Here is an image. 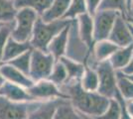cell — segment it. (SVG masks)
I'll list each match as a JSON object with an SVG mask.
<instances>
[{
	"label": "cell",
	"instance_id": "obj_1",
	"mask_svg": "<svg viewBox=\"0 0 133 119\" xmlns=\"http://www.w3.org/2000/svg\"><path fill=\"white\" fill-rule=\"evenodd\" d=\"M60 89L77 111L94 118L104 113L110 103V99L101 95L98 91L84 90L81 85V80L66 81Z\"/></svg>",
	"mask_w": 133,
	"mask_h": 119
},
{
	"label": "cell",
	"instance_id": "obj_2",
	"mask_svg": "<svg viewBox=\"0 0 133 119\" xmlns=\"http://www.w3.org/2000/svg\"><path fill=\"white\" fill-rule=\"evenodd\" d=\"M72 21L61 19L53 22H45L41 17L37 20L35 28H34L33 36L30 41L33 49L40 50L48 53V47L60 32H62Z\"/></svg>",
	"mask_w": 133,
	"mask_h": 119
},
{
	"label": "cell",
	"instance_id": "obj_3",
	"mask_svg": "<svg viewBox=\"0 0 133 119\" xmlns=\"http://www.w3.org/2000/svg\"><path fill=\"white\" fill-rule=\"evenodd\" d=\"M39 17V15L31 9H19L15 17V25L12 30L11 37L18 42H30Z\"/></svg>",
	"mask_w": 133,
	"mask_h": 119
},
{
	"label": "cell",
	"instance_id": "obj_4",
	"mask_svg": "<svg viewBox=\"0 0 133 119\" xmlns=\"http://www.w3.org/2000/svg\"><path fill=\"white\" fill-rule=\"evenodd\" d=\"M90 54H91V49L83 42L78 34L77 19L72 20L70 26L69 43L66 48V57L87 66Z\"/></svg>",
	"mask_w": 133,
	"mask_h": 119
},
{
	"label": "cell",
	"instance_id": "obj_5",
	"mask_svg": "<svg viewBox=\"0 0 133 119\" xmlns=\"http://www.w3.org/2000/svg\"><path fill=\"white\" fill-rule=\"evenodd\" d=\"M56 62V59L50 53L33 49L29 76L34 82L48 79Z\"/></svg>",
	"mask_w": 133,
	"mask_h": 119
},
{
	"label": "cell",
	"instance_id": "obj_6",
	"mask_svg": "<svg viewBox=\"0 0 133 119\" xmlns=\"http://www.w3.org/2000/svg\"><path fill=\"white\" fill-rule=\"evenodd\" d=\"M95 71L97 72L99 79L98 92L108 99L114 98L117 90V71L111 66L109 61L98 62L95 65Z\"/></svg>",
	"mask_w": 133,
	"mask_h": 119
},
{
	"label": "cell",
	"instance_id": "obj_7",
	"mask_svg": "<svg viewBox=\"0 0 133 119\" xmlns=\"http://www.w3.org/2000/svg\"><path fill=\"white\" fill-rule=\"evenodd\" d=\"M40 102H13L0 96V119H26Z\"/></svg>",
	"mask_w": 133,
	"mask_h": 119
},
{
	"label": "cell",
	"instance_id": "obj_8",
	"mask_svg": "<svg viewBox=\"0 0 133 119\" xmlns=\"http://www.w3.org/2000/svg\"><path fill=\"white\" fill-rule=\"evenodd\" d=\"M120 14L118 12L98 10L94 16V41L98 42L102 40H108L115 21Z\"/></svg>",
	"mask_w": 133,
	"mask_h": 119
},
{
	"label": "cell",
	"instance_id": "obj_9",
	"mask_svg": "<svg viewBox=\"0 0 133 119\" xmlns=\"http://www.w3.org/2000/svg\"><path fill=\"white\" fill-rule=\"evenodd\" d=\"M28 92L35 99V101H48L58 98L68 99L66 95L60 89V87L54 85L49 79L35 82L30 88H28Z\"/></svg>",
	"mask_w": 133,
	"mask_h": 119
},
{
	"label": "cell",
	"instance_id": "obj_10",
	"mask_svg": "<svg viewBox=\"0 0 133 119\" xmlns=\"http://www.w3.org/2000/svg\"><path fill=\"white\" fill-rule=\"evenodd\" d=\"M108 40L115 44L118 48L133 45V36L127 19H125L121 15L118 16L111 30Z\"/></svg>",
	"mask_w": 133,
	"mask_h": 119
},
{
	"label": "cell",
	"instance_id": "obj_11",
	"mask_svg": "<svg viewBox=\"0 0 133 119\" xmlns=\"http://www.w3.org/2000/svg\"><path fill=\"white\" fill-rule=\"evenodd\" d=\"M117 49L118 47L109 40H102L95 42L91 49L90 57L87 62V67L94 68L96 64L108 61L111 56L117 51Z\"/></svg>",
	"mask_w": 133,
	"mask_h": 119
},
{
	"label": "cell",
	"instance_id": "obj_12",
	"mask_svg": "<svg viewBox=\"0 0 133 119\" xmlns=\"http://www.w3.org/2000/svg\"><path fill=\"white\" fill-rule=\"evenodd\" d=\"M0 74L5 79L6 81L14 85H20L25 88H30L35 83L27 74H23L19 69L14 68L10 64H2L0 65Z\"/></svg>",
	"mask_w": 133,
	"mask_h": 119
},
{
	"label": "cell",
	"instance_id": "obj_13",
	"mask_svg": "<svg viewBox=\"0 0 133 119\" xmlns=\"http://www.w3.org/2000/svg\"><path fill=\"white\" fill-rule=\"evenodd\" d=\"M0 96L13 102H33V97L28 92V89L20 85H14L5 81L3 86L0 88Z\"/></svg>",
	"mask_w": 133,
	"mask_h": 119
},
{
	"label": "cell",
	"instance_id": "obj_14",
	"mask_svg": "<svg viewBox=\"0 0 133 119\" xmlns=\"http://www.w3.org/2000/svg\"><path fill=\"white\" fill-rule=\"evenodd\" d=\"M78 34L83 42L89 46L90 49H92L94 43V17L85 13L77 18Z\"/></svg>",
	"mask_w": 133,
	"mask_h": 119
},
{
	"label": "cell",
	"instance_id": "obj_15",
	"mask_svg": "<svg viewBox=\"0 0 133 119\" xmlns=\"http://www.w3.org/2000/svg\"><path fill=\"white\" fill-rule=\"evenodd\" d=\"M70 25H68L66 28L62 32L56 36L54 39L52 40L50 45L48 47V53L56 59V61H60V59L66 56V48H68V43H69V33H70Z\"/></svg>",
	"mask_w": 133,
	"mask_h": 119
},
{
	"label": "cell",
	"instance_id": "obj_16",
	"mask_svg": "<svg viewBox=\"0 0 133 119\" xmlns=\"http://www.w3.org/2000/svg\"><path fill=\"white\" fill-rule=\"evenodd\" d=\"M63 100V98H58L40 102L39 105L30 112L26 119H53L56 109Z\"/></svg>",
	"mask_w": 133,
	"mask_h": 119
},
{
	"label": "cell",
	"instance_id": "obj_17",
	"mask_svg": "<svg viewBox=\"0 0 133 119\" xmlns=\"http://www.w3.org/2000/svg\"><path fill=\"white\" fill-rule=\"evenodd\" d=\"M32 46L30 42L22 43V42H18L15 39H13L11 36L7 41L5 50L3 53V58H2V64L9 62L10 61L14 60L15 58L19 57L20 55H22L26 52L32 50Z\"/></svg>",
	"mask_w": 133,
	"mask_h": 119
},
{
	"label": "cell",
	"instance_id": "obj_18",
	"mask_svg": "<svg viewBox=\"0 0 133 119\" xmlns=\"http://www.w3.org/2000/svg\"><path fill=\"white\" fill-rule=\"evenodd\" d=\"M71 4V0H53L50 8L41 16L45 22H53L64 19Z\"/></svg>",
	"mask_w": 133,
	"mask_h": 119
},
{
	"label": "cell",
	"instance_id": "obj_19",
	"mask_svg": "<svg viewBox=\"0 0 133 119\" xmlns=\"http://www.w3.org/2000/svg\"><path fill=\"white\" fill-rule=\"evenodd\" d=\"M133 55V45L123 48H118L117 51L108 60L115 71H122L130 62Z\"/></svg>",
	"mask_w": 133,
	"mask_h": 119
},
{
	"label": "cell",
	"instance_id": "obj_20",
	"mask_svg": "<svg viewBox=\"0 0 133 119\" xmlns=\"http://www.w3.org/2000/svg\"><path fill=\"white\" fill-rule=\"evenodd\" d=\"M60 62L66 68V74H68V81L82 79L84 74V71H85V65L77 62V61H74L66 56L60 59Z\"/></svg>",
	"mask_w": 133,
	"mask_h": 119
},
{
	"label": "cell",
	"instance_id": "obj_21",
	"mask_svg": "<svg viewBox=\"0 0 133 119\" xmlns=\"http://www.w3.org/2000/svg\"><path fill=\"white\" fill-rule=\"evenodd\" d=\"M53 3V0H14L17 10L28 8L35 11L40 17L47 11Z\"/></svg>",
	"mask_w": 133,
	"mask_h": 119
},
{
	"label": "cell",
	"instance_id": "obj_22",
	"mask_svg": "<svg viewBox=\"0 0 133 119\" xmlns=\"http://www.w3.org/2000/svg\"><path fill=\"white\" fill-rule=\"evenodd\" d=\"M81 85L84 90L98 91L99 87V79L95 68H89L85 66V71L83 78L81 79Z\"/></svg>",
	"mask_w": 133,
	"mask_h": 119
},
{
	"label": "cell",
	"instance_id": "obj_23",
	"mask_svg": "<svg viewBox=\"0 0 133 119\" xmlns=\"http://www.w3.org/2000/svg\"><path fill=\"white\" fill-rule=\"evenodd\" d=\"M117 90L126 101L133 100V81L121 71L117 72Z\"/></svg>",
	"mask_w": 133,
	"mask_h": 119
},
{
	"label": "cell",
	"instance_id": "obj_24",
	"mask_svg": "<svg viewBox=\"0 0 133 119\" xmlns=\"http://www.w3.org/2000/svg\"><path fill=\"white\" fill-rule=\"evenodd\" d=\"M53 119H83L82 114L76 110L68 99H64L56 109Z\"/></svg>",
	"mask_w": 133,
	"mask_h": 119
},
{
	"label": "cell",
	"instance_id": "obj_25",
	"mask_svg": "<svg viewBox=\"0 0 133 119\" xmlns=\"http://www.w3.org/2000/svg\"><path fill=\"white\" fill-rule=\"evenodd\" d=\"M18 10L15 7L14 0H0V22L11 24L15 22Z\"/></svg>",
	"mask_w": 133,
	"mask_h": 119
},
{
	"label": "cell",
	"instance_id": "obj_26",
	"mask_svg": "<svg viewBox=\"0 0 133 119\" xmlns=\"http://www.w3.org/2000/svg\"><path fill=\"white\" fill-rule=\"evenodd\" d=\"M99 10L118 12L125 19H128V5L126 0H102Z\"/></svg>",
	"mask_w": 133,
	"mask_h": 119
},
{
	"label": "cell",
	"instance_id": "obj_27",
	"mask_svg": "<svg viewBox=\"0 0 133 119\" xmlns=\"http://www.w3.org/2000/svg\"><path fill=\"white\" fill-rule=\"evenodd\" d=\"M85 13H88L85 0H71L69 10L64 16V19L72 21V20H76L78 16Z\"/></svg>",
	"mask_w": 133,
	"mask_h": 119
},
{
	"label": "cell",
	"instance_id": "obj_28",
	"mask_svg": "<svg viewBox=\"0 0 133 119\" xmlns=\"http://www.w3.org/2000/svg\"><path fill=\"white\" fill-rule=\"evenodd\" d=\"M32 50L24 53L22 55H20L19 57L15 58L14 60L10 61L9 62H6V64H10L14 68H16L20 72H22L23 74H27L28 76H29V74H30V68H31Z\"/></svg>",
	"mask_w": 133,
	"mask_h": 119
},
{
	"label": "cell",
	"instance_id": "obj_29",
	"mask_svg": "<svg viewBox=\"0 0 133 119\" xmlns=\"http://www.w3.org/2000/svg\"><path fill=\"white\" fill-rule=\"evenodd\" d=\"M48 79L59 87L63 86L68 81V74H66V68L60 61H58L55 64L53 71Z\"/></svg>",
	"mask_w": 133,
	"mask_h": 119
},
{
	"label": "cell",
	"instance_id": "obj_30",
	"mask_svg": "<svg viewBox=\"0 0 133 119\" xmlns=\"http://www.w3.org/2000/svg\"><path fill=\"white\" fill-rule=\"evenodd\" d=\"M120 113H121V108L119 102L115 98H112L110 99L109 106L105 110V112L95 119H120Z\"/></svg>",
	"mask_w": 133,
	"mask_h": 119
},
{
	"label": "cell",
	"instance_id": "obj_31",
	"mask_svg": "<svg viewBox=\"0 0 133 119\" xmlns=\"http://www.w3.org/2000/svg\"><path fill=\"white\" fill-rule=\"evenodd\" d=\"M14 25H15V22L11 23V24H6L0 29V65H2L3 53H4V50H5L7 41L11 36Z\"/></svg>",
	"mask_w": 133,
	"mask_h": 119
},
{
	"label": "cell",
	"instance_id": "obj_32",
	"mask_svg": "<svg viewBox=\"0 0 133 119\" xmlns=\"http://www.w3.org/2000/svg\"><path fill=\"white\" fill-rule=\"evenodd\" d=\"M114 98L116 99L117 101L119 102L120 104V108H121V113H120V119H132V117L129 115L127 111V108H126V100L120 95V93L117 91L116 94Z\"/></svg>",
	"mask_w": 133,
	"mask_h": 119
},
{
	"label": "cell",
	"instance_id": "obj_33",
	"mask_svg": "<svg viewBox=\"0 0 133 119\" xmlns=\"http://www.w3.org/2000/svg\"><path fill=\"white\" fill-rule=\"evenodd\" d=\"M102 0H85L87 3V8H88V13L94 16L96 12L99 10L100 4Z\"/></svg>",
	"mask_w": 133,
	"mask_h": 119
},
{
	"label": "cell",
	"instance_id": "obj_34",
	"mask_svg": "<svg viewBox=\"0 0 133 119\" xmlns=\"http://www.w3.org/2000/svg\"><path fill=\"white\" fill-rule=\"evenodd\" d=\"M121 72L124 74H126V75H130V74H133V55H132L131 60H130V62H128V65L122 69Z\"/></svg>",
	"mask_w": 133,
	"mask_h": 119
},
{
	"label": "cell",
	"instance_id": "obj_35",
	"mask_svg": "<svg viewBox=\"0 0 133 119\" xmlns=\"http://www.w3.org/2000/svg\"><path fill=\"white\" fill-rule=\"evenodd\" d=\"M126 108H127V111L129 115L133 118V100L126 101Z\"/></svg>",
	"mask_w": 133,
	"mask_h": 119
},
{
	"label": "cell",
	"instance_id": "obj_36",
	"mask_svg": "<svg viewBox=\"0 0 133 119\" xmlns=\"http://www.w3.org/2000/svg\"><path fill=\"white\" fill-rule=\"evenodd\" d=\"M128 18H133V0L130 1L128 6Z\"/></svg>",
	"mask_w": 133,
	"mask_h": 119
},
{
	"label": "cell",
	"instance_id": "obj_37",
	"mask_svg": "<svg viewBox=\"0 0 133 119\" xmlns=\"http://www.w3.org/2000/svg\"><path fill=\"white\" fill-rule=\"evenodd\" d=\"M5 81H6L5 79H4L3 76H2V74H0V88H1L2 86H3V85L5 83Z\"/></svg>",
	"mask_w": 133,
	"mask_h": 119
},
{
	"label": "cell",
	"instance_id": "obj_38",
	"mask_svg": "<svg viewBox=\"0 0 133 119\" xmlns=\"http://www.w3.org/2000/svg\"><path fill=\"white\" fill-rule=\"evenodd\" d=\"M82 114V118L83 119H95V118H94V117H90V116H88V115H84V114H83V113H81Z\"/></svg>",
	"mask_w": 133,
	"mask_h": 119
},
{
	"label": "cell",
	"instance_id": "obj_39",
	"mask_svg": "<svg viewBox=\"0 0 133 119\" xmlns=\"http://www.w3.org/2000/svg\"><path fill=\"white\" fill-rule=\"evenodd\" d=\"M127 21H128V23L131 25V27L133 28V18H128Z\"/></svg>",
	"mask_w": 133,
	"mask_h": 119
},
{
	"label": "cell",
	"instance_id": "obj_40",
	"mask_svg": "<svg viewBox=\"0 0 133 119\" xmlns=\"http://www.w3.org/2000/svg\"><path fill=\"white\" fill-rule=\"evenodd\" d=\"M127 76H128V78H129V79H131L132 81H133V74H130V75H127Z\"/></svg>",
	"mask_w": 133,
	"mask_h": 119
},
{
	"label": "cell",
	"instance_id": "obj_41",
	"mask_svg": "<svg viewBox=\"0 0 133 119\" xmlns=\"http://www.w3.org/2000/svg\"><path fill=\"white\" fill-rule=\"evenodd\" d=\"M4 25H6V24H3V23H1V22H0V29L2 28V27H3Z\"/></svg>",
	"mask_w": 133,
	"mask_h": 119
},
{
	"label": "cell",
	"instance_id": "obj_42",
	"mask_svg": "<svg viewBox=\"0 0 133 119\" xmlns=\"http://www.w3.org/2000/svg\"><path fill=\"white\" fill-rule=\"evenodd\" d=\"M130 25V24H129ZM130 29H131V33H132V36H133V28L131 27V25H130Z\"/></svg>",
	"mask_w": 133,
	"mask_h": 119
},
{
	"label": "cell",
	"instance_id": "obj_43",
	"mask_svg": "<svg viewBox=\"0 0 133 119\" xmlns=\"http://www.w3.org/2000/svg\"><path fill=\"white\" fill-rule=\"evenodd\" d=\"M126 1H127V5L129 6V3H130V1H131V0H126Z\"/></svg>",
	"mask_w": 133,
	"mask_h": 119
},
{
	"label": "cell",
	"instance_id": "obj_44",
	"mask_svg": "<svg viewBox=\"0 0 133 119\" xmlns=\"http://www.w3.org/2000/svg\"><path fill=\"white\" fill-rule=\"evenodd\" d=\"M132 119H133V118H132Z\"/></svg>",
	"mask_w": 133,
	"mask_h": 119
}]
</instances>
